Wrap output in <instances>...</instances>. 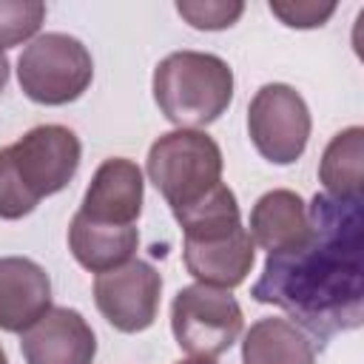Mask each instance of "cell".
<instances>
[{"label":"cell","mask_w":364,"mask_h":364,"mask_svg":"<svg viewBox=\"0 0 364 364\" xmlns=\"http://www.w3.org/2000/svg\"><path fill=\"white\" fill-rule=\"evenodd\" d=\"M46 20L40 0H0V51L31 40Z\"/></svg>","instance_id":"e0dca14e"},{"label":"cell","mask_w":364,"mask_h":364,"mask_svg":"<svg viewBox=\"0 0 364 364\" xmlns=\"http://www.w3.org/2000/svg\"><path fill=\"white\" fill-rule=\"evenodd\" d=\"M80 159V136L57 122L34 125L0 148V219H23L40 199L60 193L77 176Z\"/></svg>","instance_id":"3957f363"},{"label":"cell","mask_w":364,"mask_h":364,"mask_svg":"<svg viewBox=\"0 0 364 364\" xmlns=\"http://www.w3.org/2000/svg\"><path fill=\"white\" fill-rule=\"evenodd\" d=\"M242 364H316V344L290 318L267 316L245 333Z\"/></svg>","instance_id":"9a60e30c"},{"label":"cell","mask_w":364,"mask_h":364,"mask_svg":"<svg viewBox=\"0 0 364 364\" xmlns=\"http://www.w3.org/2000/svg\"><path fill=\"white\" fill-rule=\"evenodd\" d=\"M176 364H216L213 358H185V361H176Z\"/></svg>","instance_id":"44dd1931"},{"label":"cell","mask_w":364,"mask_h":364,"mask_svg":"<svg viewBox=\"0 0 364 364\" xmlns=\"http://www.w3.org/2000/svg\"><path fill=\"white\" fill-rule=\"evenodd\" d=\"M26 364H91L97 336L74 307H51L37 324L20 333Z\"/></svg>","instance_id":"8fae6325"},{"label":"cell","mask_w":364,"mask_h":364,"mask_svg":"<svg viewBox=\"0 0 364 364\" xmlns=\"http://www.w3.org/2000/svg\"><path fill=\"white\" fill-rule=\"evenodd\" d=\"M310 108L287 82L262 85L247 105V136L259 156L273 165H293L310 139Z\"/></svg>","instance_id":"ba28073f"},{"label":"cell","mask_w":364,"mask_h":364,"mask_svg":"<svg viewBox=\"0 0 364 364\" xmlns=\"http://www.w3.org/2000/svg\"><path fill=\"white\" fill-rule=\"evenodd\" d=\"M139 245V230L134 225H100L80 213L68 225V250L91 273H108L131 262Z\"/></svg>","instance_id":"5bb4252c"},{"label":"cell","mask_w":364,"mask_h":364,"mask_svg":"<svg viewBox=\"0 0 364 364\" xmlns=\"http://www.w3.org/2000/svg\"><path fill=\"white\" fill-rule=\"evenodd\" d=\"M182 228L185 270L210 287H239L256 262V245L242 225L236 193L222 182L199 202L173 213Z\"/></svg>","instance_id":"7a4b0ae2"},{"label":"cell","mask_w":364,"mask_h":364,"mask_svg":"<svg viewBox=\"0 0 364 364\" xmlns=\"http://www.w3.org/2000/svg\"><path fill=\"white\" fill-rule=\"evenodd\" d=\"M6 82H9V57H6V51H0V94H3Z\"/></svg>","instance_id":"ffe728a7"},{"label":"cell","mask_w":364,"mask_h":364,"mask_svg":"<svg viewBox=\"0 0 364 364\" xmlns=\"http://www.w3.org/2000/svg\"><path fill=\"white\" fill-rule=\"evenodd\" d=\"M151 91L168 122L202 128L228 111L233 100V68L208 51H173L156 63Z\"/></svg>","instance_id":"277c9868"},{"label":"cell","mask_w":364,"mask_h":364,"mask_svg":"<svg viewBox=\"0 0 364 364\" xmlns=\"http://www.w3.org/2000/svg\"><path fill=\"white\" fill-rule=\"evenodd\" d=\"M267 9L290 28H318L324 26L333 11L336 3H313V0H270Z\"/></svg>","instance_id":"d6986e66"},{"label":"cell","mask_w":364,"mask_h":364,"mask_svg":"<svg viewBox=\"0 0 364 364\" xmlns=\"http://www.w3.org/2000/svg\"><path fill=\"white\" fill-rule=\"evenodd\" d=\"M310 230L307 219V202L287 188H273L256 199L250 208L247 233L253 245H259L267 253L287 250L299 245Z\"/></svg>","instance_id":"4fadbf2b"},{"label":"cell","mask_w":364,"mask_h":364,"mask_svg":"<svg viewBox=\"0 0 364 364\" xmlns=\"http://www.w3.org/2000/svg\"><path fill=\"white\" fill-rule=\"evenodd\" d=\"M0 364H9V355H6V350H3V344H0Z\"/></svg>","instance_id":"7402d4cb"},{"label":"cell","mask_w":364,"mask_h":364,"mask_svg":"<svg viewBox=\"0 0 364 364\" xmlns=\"http://www.w3.org/2000/svg\"><path fill=\"white\" fill-rule=\"evenodd\" d=\"M176 11L188 26L199 31H222V28H230L242 17L245 3L239 0H179Z\"/></svg>","instance_id":"ac0fdd59"},{"label":"cell","mask_w":364,"mask_h":364,"mask_svg":"<svg viewBox=\"0 0 364 364\" xmlns=\"http://www.w3.org/2000/svg\"><path fill=\"white\" fill-rule=\"evenodd\" d=\"M318 179L324 185V193L338 199H361V182H364V128L350 125L338 131L318 162Z\"/></svg>","instance_id":"2e32d148"},{"label":"cell","mask_w":364,"mask_h":364,"mask_svg":"<svg viewBox=\"0 0 364 364\" xmlns=\"http://www.w3.org/2000/svg\"><path fill=\"white\" fill-rule=\"evenodd\" d=\"M142 199L145 179L139 165L125 156H108L94 171L77 213L100 225H134L142 213Z\"/></svg>","instance_id":"30bf717a"},{"label":"cell","mask_w":364,"mask_h":364,"mask_svg":"<svg viewBox=\"0 0 364 364\" xmlns=\"http://www.w3.org/2000/svg\"><path fill=\"white\" fill-rule=\"evenodd\" d=\"M162 276L151 262L131 259L94 279V304L119 333H142L156 321Z\"/></svg>","instance_id":"9c48e42d"},{"label":"cell","mask_w":364,"mask_h":364,"mask_svg":"<svg viewBox=\"0 0 364 364\" xmlns=\"http://www.w3.org/2000/svg\"><path fill=\"white\" fill-rule=\"evenodd\" d=\"M307 236L267 253L250 287L259 304L282 307L321 344L364 321V213L361 199L316 193L307 205Z\"/></svg>","instance_id":"6da1fadb"},{"label":"cell","mask_w":364,"mask_h":364,"mask_svg":"<svg viewBox=\"0 0 364 364\" xmlns=\"http://www.w3.org/2000/svg\"><path fill=\"white\" fill-rule=\"evenodd\" d=\"M51 310V279L26 256H0V330L26 333Z\"/></svg>","instance_id":"7c38bea8"},{"label":"cell","mask_w":364,"mask_h":364,"mask_svg":"<svg viewBox=\"0 0 364 364\" xmlns=\"http://www.w3.org/2000/svg\"><path fill=\"white\" fill-rule=\"evenodd\" d=\"M245 316L239 301L210 284H188L171 301V330L191 358H216L242 336Z\"/></svg>","instance_id":"52a82bcc"},{"label":"cell","mask_w":364,"mask_h":364,"mask_svg":"<svg viewBox=\"0 0 364 364\" xmlns=\"http://www.w3.org/2000/svg\"><path fill=\"white\" fill-rule=\"evenodd\" d=\"M222 165L216 139L196 128H176L156 136L145 159L148 179L171 205V213L199 202L222 185Z\"/></svg>","instance_id":"5b68a950"},{"label":"cell","mask_w":364,"mask_h":364,"mask_svg":"<svg viewBox=\"0 0 364 364\" xmlns=\"http://www.w3.org/2000/svg\"><path fill=\"white\" fill-rule=\"evenodd\" d=\"M94 80V60L82 40L46 31L17 57V82L31 102L68 105L80 100Z\"/></svg>","instance_id":"8992f818"}]
</instances>
